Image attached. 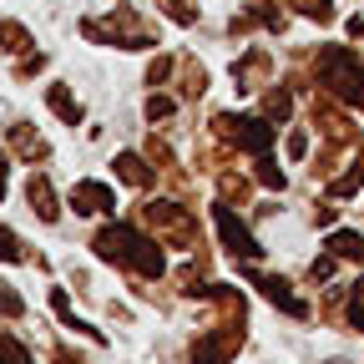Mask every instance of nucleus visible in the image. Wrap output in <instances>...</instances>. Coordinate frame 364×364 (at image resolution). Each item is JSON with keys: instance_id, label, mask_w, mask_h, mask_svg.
Wrapping results in <instances>:
<instances>
[{"instance_id": "1", "label": "nucleus", "mask_w": 364, "mask_h": 364, "mask_svg": "<svg viewBox=\"0 0 364 364\" xmlns=\"http://www.w3.org/2000/svg\"><path fill=\"white\" fill-rule=\"evenodd\" d=\"M91 248H97L107 263L136 268V273H147V279H157V273L167 268V263H162V248H157L152 238H142L136 228H127V223H112V228H102Z\"/></svg>"}, {"instance_id": "2", "label": "nucleus", "mask_w": 364, "mask_h": 364, "mask_svg": "<svg viewBox=\"0 0 364 364\" xmlns=\"http://www.w3.org/2000/svg\"><path fill=\"white\" fill-rule=\"evenodd\" d=\"M318 81H324L344 107L364 112V61L349 46H324V51H318Z\"/></svg>"}, {"instance_id": "3", "label": "nucleus", "mask_w": 364, "mask_h": 364, "mask_svg": "<svg viewBox=\"0 0 364 364\" xmlns=\"http://www.w3.org/2000/svg\"><path fill=\"white\" fill-rule=\"evenodd\" d=\"M218 132L233 136L243 152H258V157L273 147V127H268L263 117H218Z\"/></svg>"}, {"instance_id": "4", "label": "nucleus", "mask_w": 364, "mask_h": 364, "mask_svg": "<svg viewBox=\"0 0 364 364\" xmlns=\"http://www.w3.org/2000/svg\"><path fill=\"white\" fill-rule=\"evenodd\" d=\"M213 218H218V233H223V243H228V253H233V258H258L263 248H258V238L248 233V228L233 218V208H213Z\"/></svg>"}, {"instance_id": "5", "label": "nucleus", "mask_w": 364, "mask_h": 364, "mask_svg": "<svg viewBox=\"0 0 364 364\" xmlns=\"http://www.w3.org/2000/svg\"><path fill=\"white\" fill-rule=\"evenodd\" d=\"M238 344H243V329H213L193 344V364H228Z\"/></svg>"}, {"instance_id": "6", "label": "nucleus", "mask_w": 364, "mask_h": 364, "mask_svg": "<svg viewBox=\"0 0 364 364\" xmlns=\"http://www.w3.org/2000/svg\"><path fill=\"white\" fill-rule=\"evenodd\" d=\"M71 208L76 213H117V193L107 188V182H76L71 188Z\"/></svg>"}, {"instance_id": "7", "label": "nucleus", "mask_w": 364, "mask_h": 364, "mask_svg": "<svg viewBox=\"0 0 364 364\" xmlns=\"http://www.w3.org/2000/svg\"><path fill=\"white\" fill-rule=\"evenodd\" d=\"M248 279L263 289V299H268V304H279L284 314H294V318H304V314H309V304H304V299H294L284 279H263V273H248Z\"/></svg>"}, {"instance_id": "8", "label": "nucleus", "mask_w": 364, "mask_h": 364, "mask_svg": "<svg viewBox=\"0 0 364 364\" xmlns=\"http://www.w3.org/2000/svg\"><path fill=\"white\" fill-rule=\"evenodd\" d=\"M26 198H31V208L41 213V223H56V198H51V182H46V177H31V188H26Z\"/></svg>"}, {"instance_id": "9", "label": "nucleus", "mask_w": 364, "mask_h": 364, "mask_svg": "<svg viewBox=\"0 0 364 364\" xmlns=\"http://www.w3.org/2000/svg\"><path fill=\"white\" fill-rule=\"evenodd\" d=\"M46 102H51V112H56L66 127H76V122H81V102L71 97L66 86H46Z\"/></svg>"}, {"instance_id": "10", "label": "nucleus", "mask_w": 364, "mask_h": 364, "mask_svg": "<svg viewBox=\"0 0 364 364\" xmlns=\"http://www.w3.org/2000/svg\"><path fill=\"white\" fill-rule=\"evenodd\" d=\"M329 253H334V258H359V263H364V238L354 233V228H339V233H329Z\"/></svg>"}, {"instance_id": "11", "label": "nucleus", "mask_w": 364, "mask_h": 364, "mask_svg": "<svg viewBox=\"0 0 364 364\" xmlns=\"http://www.w3.org/2000/svg\"><path fill=\"white\" fill-rule=\"evenodd\" d=\"M117 172H122V182H132V188H147V182H152V167L136 157V152H122L117 157Z\"/></svg>"}, {"instance_id": "12", "label": "nucleus", "mask_w": 364, "mask_h": 364, "mask_svg": "<svg viewBox=\"0 0 364 364\" xmlns=\"http://www.w3.org/2000/svg\"><path fill=\"white\" fill-rule=\"evenodd\" d=\"M359 188H364V157H359L344 177H334V182H329V193H334V198H349V193H359Z\"/></svg>"}, {"instance_id": "13", "label": "nucleus", "mask_w": 364, "mask_h": 364, "mask_svg": "<svg viewBox=\"0 0 364 364\" xmlns=\"http://www.w3.org/2000/svg\"><path fill=\"white\" fill-rule=\"evenodd\" d=\"M263 112H268L273 122H284V117L294 112V97H289V91H268V102H263Z\"/></svg>"}, {"instance_id": "14", "label": "nucleus", "mask_w": 364, "mask_h": 364, "mask_svg": "<svg viewBox=\"0 0 364 364\" xmlns=\"http://www.w3.org/2000/svg\"><path fill=\"white\" fill-rule=\"evenodd\" d=\"M162 6H167V16H172L177 26H193V21H198V6H193V0H162Z\"/></svg>"}, {"instance_id": "15", "label": "nucleus", "mask_w": 364, "mask_h": 364, "mask_svg": "<svg viewBox=\"0 0 364 364\" xmlns=\"http://www.w3.org/2000/svg\"><path fill=\"white\" fill-rule=\"evenodd\" d=\"M0 364H31L26 344H16V339H6V334H0Z\"/></svg>"}, {"instance_id": "16", "label": "nucleus", "mask_w": 364, "mask_h": 364, "mask_svg": "<svg viewBox=\"0 0 364 364\" xmlns=\"http://www.w3.org/2000/svg\"><path fill=\"white\" fill-rule=\"evenodd\" d=\"M16 258H21V238L11 228H0V263H16Z\"/></svg>"}, {"instance_id": "17", "label": "nucleus", "mask_w": 364, "mask_h": 364, "mask_svg": "<svg viewBox=\"0 0 364 364\" xmlns=\"http://www.w3.org/2000/svg\"><path fill=\"white\" fill-rule=\"evenodd\" d=\"M309 279H314V284H324V279H334V253H324V258H314V263H309Z\"/></svg>"}, {"instance_id": "18", "label": "nucleus", "mask_w": 364, "mask_h": 364, "mask_svg": "<svg viewBox=\"0 0 364 364\" xmlns=\"http://www.w3.org/2000/svg\"><path fill=\"white\" fill-rule=\"evenodd\" d=\"M299 11L314 16V21H334V6H329V0H299Z\"/></svg>"}, {"instance_id": "19", "label": "nucleus", "mask_w": 364, "mask_h": 364, "mask_svg": "<svg viewBox=\"0 0 364 364\" xmlns=\"http://www.w3.org/2000/svg\"><path fill=\"white\" fill-rule=\"evenodd\" d=\"M0 314H11V318H21V314H26V304L11 294V284H0Z\"/></svg>"}, {"instance_id": "20", "label": "nucleus", "mask_w": 364, "mask_h": 364, "mask_svg": "<svg viewBox=\"0 0 364 364\" xmlns=\"http://www.w3.org/2000/svg\"><path fill=\"white\" fill-rule=\"evenodd\" d=\"M258 182H263V188H284V172H279V162H258Z\"/></svg>"}, {"instance_id": "21", "label": "nucleus", "mask_w": 364, "mask_h": 364, "mask_svg": "<svg viewBox=\"0 0 364 364\" xmlns=\"http://www.w3.org/2000/svg\"><path fill=\"white\" fill-rule=\"evenodd\" d=\"M349 318H354V324L364 329V279L354 284V299H349Z\"/></svg>"}, {"instance_id": "22", "label": "nucleus", "mask_w": 364, "mask_h": 364, "mask_svg": "<svg viewBox=\"0 0 364 364\" xmlns=\"http://www.w3.org/2000/svg\"><path fill=\"white\" fill-rule=\"evenodd\" d=\"M304 152H309V132H289V157L299 162Z\"/></svg>"}, {"instance_id": "23", "label": "nucleus", "mask_w": 364, "mask_h": 364, "mask_svg": "<svg viewBox=\"0 0 364 364\" xmlns=\"http://www.w3.org/2000/svg\"><path fill=\"white\" fill-rule=\"evenodd\" d=\"M147 117H152V122H157V117H172V97H152V102H147Z\"/></svg>"}, {"instance_id": "24", "label": "nucleus", "mask_w": 364, "mask_h": 364, "mask_svg": "<svg viewBox=\"0 0 364 364\" xmlns=\"http://www.w3.org/2000/svg\"><path fill=\"white\" fill-rule=\"evenodd\" d=\"M167 76H172V61H167V56H162V61H152V66H147V81H167Z\"/></svg>"}, {"instance_id": "25", "label": "nucleus", "mask_w": 364, "mask_h": 364, "mask_svg": "<svg viewBox=\"0 0 364 364\" xmlns=\"http://www.w3.org/2000/svg\"><path fill=\"white\" fill-rule=\"evenodd\" d=\"M0 51H6V26H0Z\"/></svg>"}, {"instance_id": "26", "label": "nucleus", "mask_w": 364, "mask_h": 364, "mask_svg": "<svg viewBox=\"0 0 364 364\" xmlns=\"http://www.w3.org/2000/svg\"><path fill=\"white\" fill-rule=\"evenodd\" d=\"M329 364H344V359H329Z\"/></svg>"}]
</instances>
